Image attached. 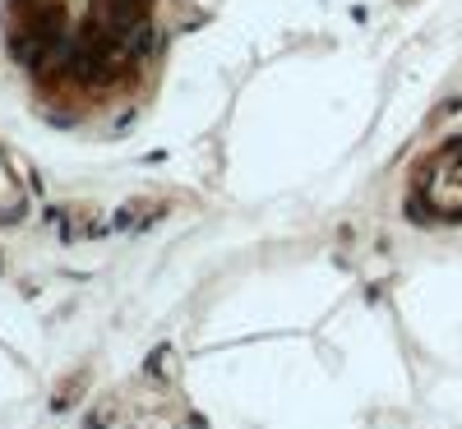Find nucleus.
<instances>
[{"mask_svg":"<svg viewBox=\"0 0 462 429\" xmlns=\"http://www.w3.org/2000/svg\"><path fill=\"white\" fill-rule=\"evenodd\" d=\"M420 185L439 213H462V143H448L439 158H430V171L420 176Z\"/></svg>","mask_w":462,"mask_h":429,"instance_id":"nucleus-1","label":"nucleus"}]
</instances>
